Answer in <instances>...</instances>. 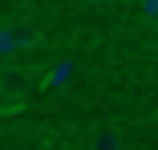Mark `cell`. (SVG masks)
Wrapping results in <instances>:
<instances>
[{
  "mask_svg": "<svg viewBox=\"0 0 158 150\" xmlns=\"http://www.w3.org/2000/svg\"><path fill=\"white\" fill-rule=\"evenodd\" d=\"M33 81H37L33 69H24V65H4V69H0V94H4L8 102L0 106V110H4V114L20 110V106H24V94L33 89Z\"/></svg>",
  "mask_w": 158,
  "mask_h": 150,
  "instance_id": "6da1fadb",
  "label": "cell"
},
{
  "mask_svg": "<svg viewBox=\"0 0 158 150\" xmlns=\"http://www.w3.org/2000/svg\"><path fill=\"white\" fill-rule=\"evenodd\" d=\"M41 33L37 28H20V24H0V61H12L16 53H24L28 45H37Z\"/></svg>",
  "mask_w": 158,
  "mask_h": 150,
  "instance_id": "7a4b0ae2",
  "label": "cell"
},
{
  "mask_svg": "<svg viewBox=\"0 0 158 150\" xmlns=\"http://www.w3.org/2000/svg\"><path fill=\"white\" fill-rule=\"evenodd\" d=\"M89 150H122V134L114 126H98L89 134Z\"/></svg>",
  "mask_w": 158,
  "mask_h": 150,
  "instance_id": "3957f363",
  "label": "cell"
}]
</instances>
